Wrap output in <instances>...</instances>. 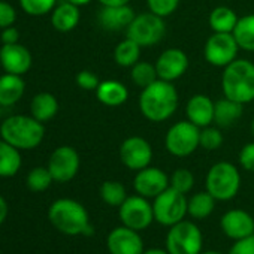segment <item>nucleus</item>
Returning <instances> with one entry per match:
<instances>
[{"instance_id":"nucleus-9","label":"nucleus","mask_w":254,"mask_h":254,"mask_svg":"<svg viewBox=\"0 0 254 254\" xmlns=\"http://www.w3.org/2000/svg\"><path fill=\"white\" fill-rule=\"evenodd\" d=\"M187 200L189 199L184 193H180L175 189L168 187L163 193L154 197V220L166 227H171L183 221L187 215Z\"/></svg>"},{"instance_id":"nucleus-19","label":"nucleus","mask_w":254,"mask_h":254,"mask_svg":"<svg viewBox=\"0 0 254 254\" xmlns=\"http://www.w3.org/2000/svg\"><path fill=\"white\" fill-rule=\"evenodd\" d=\"M214 106L215 102L206 94H194L186 105L187 120L196 124L200 129L214 123Z\"/></svg>"},{"instance_id":"nucleus-46","label":"nucleus","mask_w":254,"mask_h":254,"mask_svg":"<svg viewBox=\"0 0 254 254\" xmlns=\"http://www.w3.org/2000/svg\"><path fill=\"white\" fill-rule=\"evenodd\" d=\"M67 2H70L76 6H84V5H88L91 0H67Z\"/></svg>"},{"instance_id":"nucleus-47","label":"nucleus","mask_w":254,"mask_h":254,"mask_svg":"<svg viewBox=\"0 0 254 254\" xmlns=\"http://www.w3.org/2000/svg\"><path fill=\"white\" fill-rule=\"evenodd\" d=\"M200 254H223V253L215 251V250H206V251H200Z\"/></svg>"},{"instance_id":"nucleus-41","label":"nucleus","mask_w":254,"mask_h":254,"mask_svg":"<svg viewBox=\"0 0 254 254\" xmlns=\"http://www.w3.org/2000/svg\"><path fill=\"white\" fill-rule=\"evenodd\" d=\"M229 254H254V235L235 241L229 250Z\"/></svg>"},{"instance_id":"nucleus-24","label":"nucleus","mask_w":254,"mask_h":254,"mask_svg":"<svg viewBox=\"0 0 254 254\" xmlns=\"http://www.w3.org/2000/svg\"><path fill=\"white\" fill-rule=\"evenodd\" d=\"M242 103L232 99L223 97L215 102L214 106V123L218 127H230L242 117Z\"/></svg>"},{"instance_id":"nucleus-22","label":"nucleus","mask_w":254,"mask_h":254,"mask_svg":"<svg viewBox=\"0 0 254 254\" xmlns=\"http://www.w3.org/2000/svg\"><path fill=\"white\" fill-rule=\"evenodd\" d=\"M79 18V6L67 2V0L57 5L51 12V24L57 32L62 33L72 32L78 26Z\"/></svg>"},{"instance_id":"nucleus-13","label":"nucleus","mask_w":254,"mask_h":254,"mask_svg":"<svg viewBox=\"0 0 254 254\" xmlns=\"http://www.w3.org/2000/svg\"><path fill=\"white\" fill-rule=\"evenodd\" d=\"M79 154L69 145L56 148L48 160V169L57 183H69L79 171Z\"/></svg>"},{"instance_id":"nucleus-33","label":"nucleus","mask_w":254,"mask_h":254,"mask_svg":"<svg viewBox=\"0 0 254 254\" xmlns=\"http://www.w3.org/2000/svg\"><path fill=\"white\" fill-rule=\"evenodd\" d=\"M53 181H54V178H53V175H51L48 166H47V168L38 166V168H35V169H32V171L29 172L27 180H26V184H27V187H29L32 191L39 193V191L48 190L50 186L53 184Z\"/></svg>"},{"instance_id":"nucleus-43","label":"nucleus","mask_w":254,"mask_h":254,"mask_svg":"<svg viewBox=\"0 0 254 254\" xmlns=\"http://www.w3.org/2000/svg\"><path fill=\"white\" fill-rule=\"evenodd\" d=\"M8 217V203L3 196H0V226L6 220Z\"/></svg>"},{"instance_id":"nucleus-16","label":"nucleus","mask_w":254,"mask_h":254,"mask_svg":"<svg viewBox=\"0 0 254 254\" xmlns=\"http://www.w3.org/2000/svg\"><path fill=\"white\" fill-rule=\"evenodd\" d=\"M156 69L160 79L174 82L187 72L189 57L180 48H169L159 56L156 62Z\"/></svg>"},{"instance_id":"nucleus-30","label":"nucleus","mask_w":254,"mask_h":254,"mask_svg":"<svg viewBox=\"0 0 254 254\" xmlns=\"http://www.w3.org/2000/svg\"><path fill=\"white\" fill-rule=\"evenodd\" d=\"M233 36L241 50L254 53V14L244 15L238 20Z\"/></svg>"},{"instance_id":"nucleus-38","label":"nucleus","mask_w":254,"mask_h":254,"mask_svg":"<svg viewBox=\"0 0 254 254\" xmlns=\"http://www.w3.org/2000/svg\"><path fill=\"white\" fill-rule=\"evenodd\" d=\"M76 84L79 88L85 90V91H96V88L99 87L100 81L97 78V75L91 70H81L76 75Z\"/></svg>"},{"instance_id":"nucleus-39","label":"nucleus","mask_w":254,"mask_h":254,"mask_svg":"<svg viewBox=\"0 0 254 254\" xmlns=\"http://www.w3.org/2000/svg\"><path fill=\"white\" fill-rule=\"evenodd\" d=\"M239 165L248 171L254 172V142H248L239 151Z\"/></svg>"},{"instance_id":"nucleus-21","label":"nucleus","mask_w":254,"mask_h":254,"mask_svg":"<svg viewBox=\"0 0 254 254\" xmlns=\"http://www.w3.org/2000/svg\"><path fill=\"white\" fill-rule=\"evenodd\" d=\"M96 97L102 105L115 108L127 102V99H129V90L120 81L106 79V81H100L99 87L96 88Z\"/></svg>"},{"instance_id":"nucleus-28","label":"nucleus","mask_w":254,"mask_h":254,"mask_svg":"<svg viewBox=\"0 0 254 254\" xmlns=\"http://www.w3.org/2000/svg\"><path fill=\"white\" fill-rule=\"evenodd\" d=\"M215 197L209 191H199L189 197L187 200V214L194 220H203L209 217L215 208Z\"/></svg>"},{"instance_id":"nucleus-36","label":"nucleus","mask_w":254,"mask_h":254,"mask_svg":"<svg viewBox=\"0 0 254 254\" xmlns=\"http://www.w3.org/2000/svg\"><path fill=\"white\" fill-rule=\"evenodd\" d=\"M193 186H194V175L189 169L180 168L171 175V187L180 193L187 194L193 189Z\"/></svg>"},{"instance_id":"nucleus-27","label":"nucleus","mask_w":254,"mask_h":254,"mask_svg":"<svg viewBox=\"0 0 254 254\" xmlns=\"http://www.w3.org/2000/svg\"><path fill=\"white\" fill-rule=\"evenodd\" d=\"M239 17L227 6H217L209 14V26L215 33H233Z\"/></svg>"},{"instance_id":"nucleus-35","label":"nucleus","mask_w":254,"mask_h":254,"mask_svg":"<svg viewBox=\"0 0 254 254\" xmlns=\"http://www.w3.org/2000/svg\"><path fill=\"white\" fill-rule=\"evenodd\" d=\"M224 142V138L221 135V132L217 129V127H203L200 129V138H199V145L208 151H214L218 150Z\"/></svg>"},{"instance_id":"nucleus-2","label":"nucleus","mask_w":254,"mask_h":254,"mask_svg":"<svg viewBox=\"0 0 254 254\" xmlns=\"http://www.w3.org/2000/svg\"><path fill=\"white\" fill-rule=\"evenodd\" d=\"M48 220L59 232L69 236H88L93 232L85 206L69 197H62L51 203L48 209Z\"/></svg>"},{"instance_id":"nucleus-5","label":"nucleus","mask_w":254,"mask_h":254,"mask_svg":"<svg viewBox=\"0 0 254 254\" xmlns=\"http://www.w3.org/2000/svg\"><path fill=\"white\" fill-rule=\"evenodd\" d=\"M205 183L206 191H209L215 200L227 202L233 199L241 189V174L235 165L218 162L209 168Z\"/></svg>"},{"instance_id":"nucleus-14","label":"nucleus","mask_w":254,"mask_h":254,"mask_svg":"<svg viewBox=\"0 0 254 254\" xmlns=\"http://www.w3.org/2000/svg\"><path fill=\"white\" fill-rule=\"evenodd\" d=\"M106 247L109 254H142L145 250L139 232L127 226L112 229L106 238Z\"/></svg>"},{"instance_id":"nucleus-15","label":"nucleus","mask_w":254,"mask_h":254,"mask_svg":"<svg viewBox=\"0 0 254 254\" xmlns=\"http://www.w3.org/2000/svg\"><path fill=\"white\" fill-rule=\"evenodd\" d=\"M133 187L138 194L147 199H154L160 193H163L168 187H171V178L160 168L147 166L136 172V177L133 180Z\"/></svg>"},{"instance_id":"nucleus-18","label":"nucleus","mask_w":254,"mask_h":254,"mask_svg":"<svg viewBox=\"0 0 254 254\" xmlns=\"http://www.w3.org/2000/svg\"><path fill=\"white\" fill-rule=\"evenodd\" d=\"M0 63H2V67L6 73L24 75L30 70L33 59L24 45L11 44L0 48Z\"/></svg>"},{"instance_id":"nucleus-10","label":"nucleus","mask_w":254,"mask_h":254,"mask_svg":"<svg viewBox=\"0 0 254 254\" xmlns=\"http://www.w3.org/2000/svg\"><path fill=\"white\" fill-rule=\"evenodd\" d=\"M118 217L123 226H127L133 230H145L154 221L153 203L141 194L127 196V199L118 206Z\"/></svg>"},{"instance_id":"nucleus-40","label":"nucleus","mask_w":254,"mask_h":254,"mask_svg":"<svg viewBox=\"0 0 254 254\" xmlns=\"http://www.w3.org/2000/svg\"><path fill=\"white\" fill-rule=\"evenodd\" d=\"M17 20V12L15 9L6 3V2H0V29H6L11 27Z\"/></svg>"},{"instance_id":"nucleus-8","label":"nucleus","mask_w":254,"mask_h":254,"mask_svg":"<svg viewBox=\"0 0 254 254\" xmlns=\"http://www.w3.org/2000/svg\"><path fill=\"white\" fill-rule=\"evenodd\" d=\"M199 138L200 127L189 120L178 121L168 130L165 136V147L175 157H189L200 147Z\"/></svg>"},{"instance_id":"nucleus-17","label":"nucleus","mask_w":254,"mask_h":254,"mask_svg":"<svg viewBox=\"0 0 254 254\" xmlns=\"http://www.w3.org/2000/svg\"><path fill=\"white\" fill-rule=\"evenodd\" d=\"M223 233L233 241H239L254 235V218L244 209H230L220 220Z\"/></svg>"},{"instance_id":"nucleus-7","label":"nucleus","mask_w":254,"mask_h":254,"mask_svg":"<svg viewBox=\"0 0 254 254\" xmlns=\"http://www.w3.org/2000/svg\"><path fill=\"white\" fill-rule=\"evenodd\" d=\"M166 35L165 18L153 14L142 12L135 15L130 26L126 29V36L135 41L141 47H153L159 44Z\"/></svg>"},{"instance_id":"nucleus-3","label":"nucleus","mask_w":254,"mask_h":254,"mask_svg":"<svg viewBox=\"0 0 254 254\" xmlns=\"http://www.w3.org/2000/svg\"><path fill=\"white\" fill-rule=\"evenodd\" d=\"M0 136L18 150H33L44 141L45 127L32 115H11L0 124Z\"/></svg>"},{"instance_id":"nucleus-34","label":"nucleus","mask_w":254,"mask_h":254,"mask_svg":"<svg viewBox=\"0 0 254 254\" xmlns=\"http://www.w3.org/2000/svg\"><path fill=\"white\" fill-rule=\"evenodd\" d=\"M57 0H20L23 11L32 17H42L53 12Z\"/></svg>"},{"instance_id":"nucleus-44","label":"nucleus","mask_w":254,"mask_h":254,"mask_svg":"<svg viewBox=\"0 0 254 254\" xmlns=\"http://www.w3.org/2000/svg\"><path fill=\"white\" fill-rule=\"evenodd\" d=\"M102 6H123L129 5L130 0H99Z\"/></svg>"},{"instance_id":"nucleus-37","label":"nucleus","mask_w":254,"mask_h":254,"mask_svg":"<svg viewBox=\"0 0 254 254\" xmlns=\"http://www.w3.org/2000/svg\"><path fill=\"white\" fill-rule=\"evenodd\" d=\"M180 2L181 0H147L150 12H153L162 18L172 15L178 9Z\"/></svg>"},{"instance_id":"nucleus-25","label":"nucleus","mask_w":254,"mask_h":254,"mask_svg":"<svg viewBox=\"0 0 254 254\" xmlns=\"http://www.w3.org/2000/svg\"><path fill=\"white\" fill-rule=\"evenodd\" d=\"M30 112H32V117H35L41 123L50 121L59 112V100L56 99L54 94H51L48 91L38 93L32 99Z\"/></svg>"},{"instance_id":"nucleus-31","label":"nucleus","mask_w":254,"mask_h":254,"mask_svg":"<svg viewBox=\"0 0 254 254\" xmlns=\"http://www.w3.org/2000/svg\"><path fill=\"white\" fill-rule=\"evenodd\" d=\"M130 69H132L130 70V78L139 88H145V87L151 85L153 82H156L159 79L156 64H153V63L138 62Z\"/></svg>"},{"instance_id":"nucleus-4","label":"nucleus","mask_w":254,"mask_h":254,"mask_svg":"<svg viewBox=\"0 0 254 254\" xmlns=\"http://www.w3.org/2000/svg\"><path fill=\"white\" fill-rule=\"evenodd\" d=\"M223 94L242 105L254 100V63L236 59L227 64L221 76Z\"/></svg>"},{"instance_id":"nucleus-6","label":"nucleus","mask_w":254,"mask_h":254,"mask_svg":"<svg viewBox=\"0 0 254 254\" xmlns=\"http://www.w3.org/2000/svg\"><path fill=\"white\" fill-rule=\"evenodd\" d=\"M165 244L169 254H200L203 236L194 223L183 220L169 227Z\"/></svg>"},{"instance_id":"nucleus-26","label":"nucleus","mask_w":254,"mask_h":254,"mask_svg":"<svg viewBox=\"0 0 254 254\" xmlns=\"http://www.w3.org/2000/svg\"><path fill=\"white\" fill-rule=\"evenodd\" d=\"M21 168V154L20 150L0 139V177L9 178L17 175Z\"/></svg>"},{"instance_id":"nucleus-48","label":"nucleus","mask_w":254,"mask_h":254,"mask_svg":"<svg viewBox=\"0 0 254 254\" xmlns=\"http://www.w3.org/2000/svg\"><path fill=\"white\" fill-rule=\"evenodd\" d=\"M251 132H253V135H254V118H253V121H251Z\"/></svg>"},{"instance_id":"nucleus-20","label":"nucleus","mask_w":254,"mask_h":254,"mask_svg":"<svg viewBox=\"0 0 254 254\" xmlns=\"http://www.w3.org/2000/svg\"><path fill=\"white\" fill-rule=\"evenodd\" d=\"M135 11L129 5L123 6H103L99 12V24L109 32L126 30L135 18Z\"/></svg>"},{"instance_id":"nucleus-45","label":"nucleus","mask_w":254,"mask_h":254,"mask_svg":"<svg viewBox=\"0 0 254 254\" xmlns=\"http://www.w3.org/2000/svg\"><path fill=\"white\" fill-rule=\"evenodd\" d=\"M142 254H169L168 250H162V248H148V250H144Z\"/></svg>"},{"instance_id":"nucleus-49","label":"nucleus","mask_w":254,"mask_h":254,"mask_svg":"<svg viewBox=\"0 0 254 254\" xmlns=\"http://www.w3.org/2000/svg\"><path fill=\"white\" fill-rule=\"evenodd\" d=\"M0 108H2V106H0ZM0 118H2V109H0Z\"/></svg>"},{"instance_id":"nucleus-1","label":"nucleus","mask_w":254,"mask_h":254,"mask_svg":"<svg viewBox=\"0 0 254 254\" xmlns=\"http://www.w3.org/2000/svg\"><path fill=\"white\" fill-rule=\"evenodd\" d=\"M178 103L180 97L175 85L160 78L151 85L142 88L139 96V111L153 123H162L171 118L175 114Z\"/></svg>"},{"instance_id":"nucleus-42","label":"nucleus","mask_w":254,"mask_h":254,"mask_svg":"<svg viewBox=\"0 0 254 254\" xmlns=\"http://www.w3.org/2000/svg\"><path fill=\"white\" fill-rule=\"evenodd\" d=\"M20 41V32L15 27H6L2 32V42L3 45H11V44H18Z\"/></svg>"},{"instance_id":"nucleus-29","label":"nucleus","mask_w":254,"mask_h":254,"mask_svg":"<svg viewBox=\"0 0 254 254\" xmlns=\"http://www.w3.org/2000/svg\"><path fill=\"white\" fill-rule=\"evenodd\" d=\"M141 45H138L135 41L126 38L121 41L115 50H114V60L121 67H132L139 62L141 57Z\"/></svg>"},{"instance_id":"nucleus-23","label":"nucleus","mask_w":254,"mask_h":254,"mask_svg":"<svg viewBox=\"0 0 254 254\" xmlns=\"http://www.w3.org/2000/svg\"><path fill=\"white\" fill-rule=\"evenodd\" d=\"M26 82L21 75L5 73L0 76V106H12L24 94Z\"/></svg>"},{"instance_id":"nucleus-32","label":"nucleus","mask_w":254,"mask_h":254,"mask_svg":"<svg viewBox=\"0 0 254 254\" xmlns=\"http://www.w3.org/2000/svg\"><path fill=\"white\" fill-rule=\"evenodd\" d=\"M100 197L109 206H120L126 199V187L118 181H105L100 186Z\"/></svg>"},{"instance_id":"nucleus-11","label":"nucleus","mask_w":254,"mask_h":254,"mask_svg":"<svg viewBox=\"0 0 254 254\" xmlns=\"http://www.w3.org/2000/svg\"><path fill=\"white\" fill-rule=\"evenodd\" d=\"M239 45L233 33H212L203 48L205 60L215 67H226L238 59Z\"/></svg>"},{"instance_id":"nucleus-12","label":"nucleus","mask_w":254,"mask_h":254,"mask_svg":"<svg viewBox=\"0 0 254 254\" xmlns=\"http://www.w3.org/2000/svg\"><path fill=\"white\" fill-rule=\"evenodd\" d=\"M120 160L130 171H141L150 166L153 160V148L150 142L141 136H130L120 145Z\"/></svg>"}]
</instances>
